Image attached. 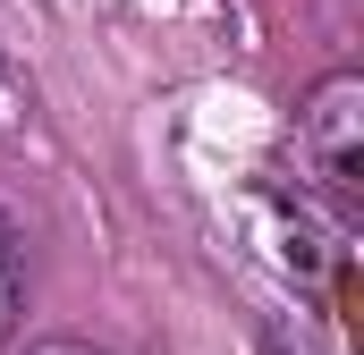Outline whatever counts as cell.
Wrapping results in <instances>:
<instances>
[{"mask_svg":"<svg viewBox=\"0 0 364 355\" xmlns=\"http://www.w3.org/2000/svg\"><path fill=\"white\" fill-rule=\"evenodd\" d=\"M34 127V85H26V68L0 51V136H26Z\"/></svg>","mask_w":364,"mask_h":355,"instance_id":"obj_3","label":"cell"},{"mask_svg":"<svg viewBox=\"0 0 364 355\" xmlns=\"http://www.w3.org/2000/svg\"><path fill=\"white\" fill-rule=\"evenodd\" d=\"M296 170H305V195L331 203L339 220H356L364 203V77L339 68L305 93L296 110Z\"/></svg>","mask_w":364,"mask_h":355,"instance_id":"obj_2","label":"cell"},{"mask_svg":"<svg viewBox=\"0 0 364 355\" xmlns=\"http://www.w3.org/2000/svg\"><path fill=\"white\" fill-rule=\"evenodd\" d=\"M246 229H255L263 263L305 305H322L331 339L348 347V322H356V220H339L305 186H263V195H246Z\"/></svg>","mask_w":364,"mask_h":355,"instance_id":"obj_1","label":"cell"},{"mask_svg":"<svg viewBox=\"0 0 364 355\" xmlns=\"http://www.w3.org/2000/svg\"><path fill=\"white\" fill-rule=\"evenodd\" d=\"M17 330V254H9V229H0V347Z\"/></svg>","mask_w":364,"mask_h":355,"instance_id":"obj_4","label":"cell"},{"mask_svg":"<svg viewBox=\"0 0 364 355\" xmlns=\"http://www.w3.org/2000/svg\"><path fill=\"white\" fill-rule=\"evenodd\" d=\"M26 355H102V347H85V339H43V347H26Z\"/></svg>","mask_w":364,"mask_h":355,"instance_id":"obj_5","label":"cell"}]
</instances>
